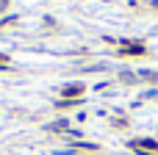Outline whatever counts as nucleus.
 <instances>
[{
  "mask_svg": "<svg viewBox=\"0 0 158 155\" xmlns=\"http://www.w3.org/2000/svg\"><path fill=\"white\" fill-rule=\"evenodd\" d=\"M78 92H83V86H69V89H64V94H78Z\"/></svg>",
  "mask_w": 158,
  "mask_h": 155,
  "instance_id": "nucleus-2",
  "label": "nucleus"
},
{
  "mask_svg": "<svg viewBox=\"0 0 158 155\" xmlns=\"http://www.w3.org/2000/svg\"><path fill=\"white\" fill-rule=\"evenodd\" d=\"M133 147H136V150H144V153H147V150H158V144H156V141H150V139H142V141H133Z\"/></svg>",
  "mask_w": 158,
  "mask_h": 155,
  "instance_id": "nucleus-1",
  "label": "nucleus"
}]
</instances>
